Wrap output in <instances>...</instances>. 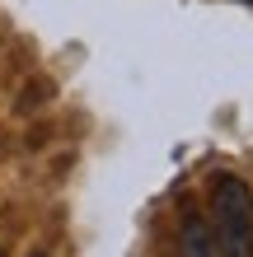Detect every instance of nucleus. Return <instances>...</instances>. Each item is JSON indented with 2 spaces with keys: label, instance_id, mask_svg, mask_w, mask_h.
I'll return each instance as SVG.
<instances>
[{
  "label": "nucleus",
  "instance_id": "nucleus-3",
  "mask_svg": "<svg viewBox=\"0 0 253 257\" xmlns=\"http://www.w3.org/2000/svg\"><path fill=\"white\" fill-rule=\"evenodd\" d=\"M33 257H47V252H33Z\"/></svg>",
  "mask_w": 253,
  "mask_h": 257
},
{
  "label": "nucleus",
  "instance_id": "nucleus-1",
  "mask_svg": "<svg viewBox=\"0 0 253 257\" xmlns=\"http://www.w3.org/2000/svg\"><path fill=\"white\" fill-rule=\"evenodd\" d=\"M211 215H216V252L220 257H253V192L239 173L211 178Z\"/></svg>",
  "mask_w": 253,
  "mask_h": 257
},
{
  "label": "nucleus",
  "instance_id": "nucleus-2",
  "mask_svg": "<svg viewBox=\"0 0 253 257\" xmlns=\"http://www.w3.org/2000/svg\"><path fill=\"white\" fill-rule=\"evenodd\" d=\"M183 257H220L216 252V234L206 220H188L183 224Z\"/></svg>",
  "mask_w": 253,
  "mask_h": 257
},
{
  "label": "nucleus",
  "instance_id": "nucleus-4",
  "mask_svg": "<svg viewBox=\"0 0 253 257\" xmlns=\"http://www.w3.org/2000/svg\"><path fill=\"white\" fill-rule=\"evenodd\" d=\"M244 5H253V0H244Z\"/></svg>",
  "mask_w": 253,
  "mask_h": 257
}]
</instances>
